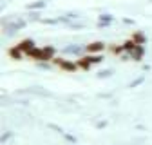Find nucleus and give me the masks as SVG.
Listing matches in <instances>:
<instances>
[{"mask_svg":"<svg viewBox=\"0 0 152 145\" xmlns=\"http://www.w3.org/2000/svg\"><path fill=\"white\" fill-rule=\"evenodd\" d=\"M53 62L58 65V67H62L64 71H76L78 69V64H74V62H69V60H64V58H53Z\"/></svg>","mask_w":152,"mask_h":145,"instance_id":"obj_1","label":"nucleus"},{"mask_svg":"<svg viewBox=\"0 0 152 145\" xmlns=\"http://www.w3.org/2000/svg\"><path fill=\"white\" fill-rule=\"evenodd\" d=\"M105 49V44L103 42H91L85 45V51L87 53H102Z\"/></svg>","mask_w":152,"mask_h":145,"instance_id":"obj_2","label":"nucleus"},{"mask_svg":"<svg viewBox=\"0 0 152 145\" xmlns=\"http://www.w3.org/2000/svg\"><path fill=\"white\" fill-rule=\"evenodd\" d=\"M76 64H78V67H82L83 71H89V69H91V65H92V64H91V60H89L87 56L78 58V62H76Z\"/></svg>","mask_w":152,"mask_h":145,"instance_id":"obj_6","label":"nucleus"},{"mask_svg":"<svg viewBox=\"0 0 152 145\" xmlns=\"http://www.w3.org/2000/svg\"><path fill=\"white\" fill-rule=\"evenodd\" d=\"M130 38H134V40H136L138 44H145V36H143L141 33H134V34L130 36Z\"/></svg>","mask_w":152,"mask_h":145,"instance_id":"obj_8","label":"nucleus"},{"mask_svg":"<svg viewBox=\"0 0 152 145\" xmlns=\"http://www.w3.org/2000/svg\"><path fill=\"white\" fill-rule=\"evenodd\" d=\"M143 53H145V49H143V45L141 44H138V47L130 53V58L132 60H141V56H143Z\"/></svg>","mask_w":152,"mask_h":145,"instance_id":"obj_5","label":"nucleus"},{"mask_svg":"<svg viewBox=\"0 0 152 145\" xmlns=\"http://www.w3.org/2000/svg\"><path fill=\"white\" fill-rule=\"evenodd\" d=\"M22 54H26V53H24L20 47H18V45L9 49V56H11V58H15V60H22Z\"/></svg>","mask_w":152,"mask_h":145,"instance_id":"obj_4","label":"nucleus"},{"mask_svg":"<svg viewBox=\"0 0 152 145\" xmlns=\"http://www.w3.org/2000/svg\"><path fill=\"white\" fill-rule=\"evenodd\" d=\"M38 7H45V2H36V4L29 6V9H38Z\"/></svg>","mask_w":152,"mask_h":145,"instance_id":"obj_9","label":"nucleus"},{"mask_svg":"<svg viewBox=\"0 0 152 145\" xmlns=\"http://www.w3.org/2000/svg\"><path fill=\"white\" fill-rule=\"evenodd\" d=\"M18 47H20V49H22L24 53H29V51H31V49L34 47V42H33L31 38H26V40H22L20 44H18Z\"/></svg>","mask_w":152,"mask_h":145,"instance_id":"obj_3","label":"nucleus"},{"mask_svg":"<svg viewBox=\"0 0 152 145\" xmlns=\"http://www.w3.org/2000/svg\"><path fill=\"white\" fill-rule=\"evenodd\" d=\"M109 49H110V53H112V54H120V53H123V51H125V47H123V45H110Z\"/></svg>","mask_w":152,"mask_h":145,"instance_id":"obj_7","label":"nucleus"},{"mask_svg":"<svg viewBox=\"0 0 152 145\" xmlns=\"http://www.w3.org/2000/svg\"><path fill=\"white\" fill-rule=\"evenodd\" d=\"M65 51H67V53H80V47H76V45H71V47H67Z\"/></svg>","mask_w":152,"mask_h":145,"instance_id":"obj_10","label":"nucleus"}]
</instances>
